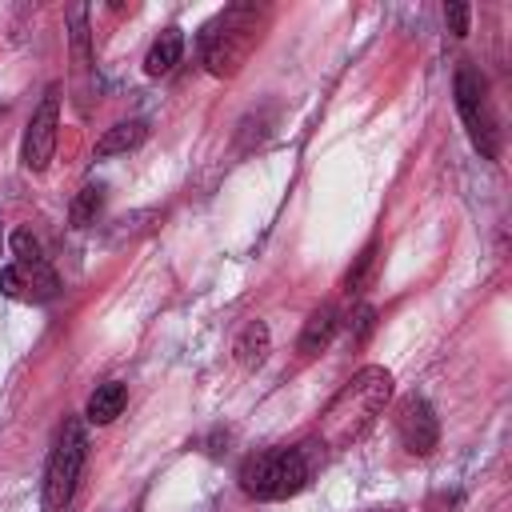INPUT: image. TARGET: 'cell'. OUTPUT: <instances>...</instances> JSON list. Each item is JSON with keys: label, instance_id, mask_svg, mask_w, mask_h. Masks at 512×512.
Masks as SVG:
<instances>
[{"label": "cell", "instance_id": "17", "mask_svg": "<svg viewBox=\"0 0 512 512\" xmlns=\"http://www.w3.org/2000/svg\"><path fill=\"white\" fill-rule=\"evenodd\" d=\"M444 20H448L452 36H468V4H448L444 8Z\"/></svg>", "mask_w": 512, "mask_h": 512}, {"label": "cell", "instance_id": "4", "mask_svg": "<svg viewBox=\"0 0 512 512\" xmlns=\"http://www.w3.org/2000/svg\"><path fill=\"white\" fill-rule=\"evenodd\" d=\"M84 460H88V432L80 420H64L44 468V512H64L72 504Z\"/></svg>", "mask_w": 512, "mask_h": 512}, {"label": "cell", "instance_id": "14", "mask_svg": "<svg viewBox=\"0 0 512 512\" xmlns=\"http://www.w3.org/2000/svg\"><path fill=\"white\" fill-rule=\"evenodd\" d=\"M100 208H104V184H84V188L76 192V200H72V212H68L72 228H88V224H96Z\"/></svg>", "mask_w": 512, "mask_h": 512}, {"label": "cell", "instance_id": "7", "mask_svg": "<svg viewBox=\"0 0 512 512\" xmlns=\"http://www.w3.org/2000/svg\"><path fill=\"white\" fill-rule=\"evenodd\" d=\"M0 292L24 304H44L60 292V276L48 260H12L0 268Z\"/></svg>", "mask_w": 512, "mask_h": 512}, {"label": "cell", "instance_id": "12", "mask_svg": "<svg viewBox=\"0 0 512 512\" xmlns=\"http://www.w3.org/2000/svg\"><path fill=\"white\" fill-rule=\"evenodd\" d=\"M124 400H128L124 384H120V380H108V384H100V388L88 396L84 416H88L92 424H112V420L124 412Z\"/></svg>", "mask_w": 512, "mask_h": 512}, {"label": "cell", "instance_id": "2", "mask_svg": "<svg viewBox=\"0 0 512 512\" xmlns=\"http://www.w3.org/2000/svg\"><path fill=\"white\" fill-rule=\"evenodd\" d=\"M268 24V8L256 4H232L224 8L200 36V52H204V68L212 76H236L244 68V60L252 56V48L260 44V32Z\"/></svg>", "mask_w": 512, "mask_h": 512}, {"label": "cell", "instance_id": "3", "mask_svg": "<svg viewBox=\"0 0 512 512\" xmlns=\"http://www.w3.org/2000/svg\"><path fill=\"white\" fill-rule=\"evenodd\" d=\"M312 448L316 444H288V448H264L252 452L240 464V488L252 500H288L312 480Z\"/></svg>", "mask_w": 512, "mask_h": 512}, {"label": "cell", "instance_id": "13", "mask_svg": "<svg viewBox=\"0 0 512 512\" xmlns=\"http://www.w3.org/2000/svg\"><path fill=\"white\" fill-rule=\"evenodd\" d=\"M232 352H236V364H240V368H256V364H264V356H268V324H264V320L244 324V332L236 336Z\"/></svg>", "mask_w": 512, "mask_h": 512}, {"label": "cell", "instance_id": "18", "mask_svg": "<svg viewBox=\"0 0 512 512\" xmlns=\"http://www.w3.org/2000/svg\"><path fill=\"white\" fill-rule=\"evenodd\" d=\"M372 512H404V508H372Z\"/></svg>", "mask_w": 512, "mask_h": 512}, {"label": "cell", "instance_id": "10", "mask_svg": "<svg viewBox=\"0 0 512 512\" xmlns=\"http://www.w3.org/2000/svg\"><path fill=\"white\" fill-rule=\"evenodd\" d=\"M180 56H184V32H180V28H164V32L152 40L148 56H144V72H148V76H168V72L180 64Z\"/></svg>", "mask_w": 512, "mask_h": 512}, {"label": "cell", "instance_id": "1", "mask_svg": "<svg viewBox=\"0 0 512 512\" xmlns=\"http://www.w3.org/2000/svg\"><path fill=\"white\" fill-rule=\"evenodd\" d=\"M388 396H392V376H388V368H380V364L360 368V372L332 396V404L324 408L320 428H316V444H320V448H348L352 440H360V436L372 428V420L384 412Z\"/></svg>", "mask_w": 512, "mask_h": 512}, {"label": "cell", "instance_id": "11", "mask_svg": "<svg viewBox=\"0 0 512 512\" xmlns=\"http://www.w3.org/2000/svg\"><path fill=\"white\" fill-rule=\"evenodd\" d=\"M144 136H148L144 120H124V124H112V128H108V132L96 140V156L104 160V156L132 152V148H140V144H144Z\"/></svg>", "mask_w": 512, "mask_h": 512}, {"label": "cell", "instance_id": "16", "mask_svg": "<svg viewBox=\"0 0 512 512\" xmlns=\"http://www.w3.org/2000/svg\"><path fill=\"white\" fill-rule=\"evenodd\" d=\"M372 260H376V248H364V252H360V264H356V268L348 272V280H344V288H348V292H360V284H364V276H368Z\"/></svg>", "mask_w": 512, "mask_h": 512}, {"label": "cell", "instance_id": "5", "mask_svg": "<svg viewBox=\"0 0 512 512\" xmlns=\"http://www.w3.org/2000/svg\"><path fill=\"white\" fill-rule=\"evenodd\" d=\"M456 112H460L476 152L496 160L500 156V120H496V108H492V96H488V80L472 64L456 68Z\"/></svg>", "mask_w": 512, "mask_h": 512}, {"label": "cell", "instance_id": "8", "mask_svg": "<svg viewBox=\"0 0 512 512\" xmlns=\"http://www.w3.org/2000/svg\"><path fill=\"white\" fill-rule=\"evenodd\" d=\"M396 436L412 456H428L440 444V424L424 396H404L396 404Z\"/></svg>", "mask_w": 512, "mask_h": 512}, {"label": "cell", "instance_id": "19", "mask_svg": "<svg viewBox=\"0 0 512 512\" xmlns=\"http://www.w3.org/2000/svg\"><path fill=\"white\" fill-rule=\"evenodd\" d=\"M0 244H4V232H0Z\"/></svg>", "mask_w": 512, "mask_h": 512}, {"label": "cell", "instance_id": "15", "mask_svg": "<svg viewBox=\"0 0 512 512\" xmlns=\"http://www.w3.org/2000/svg\"><path fill=\"white\" fill-rule=\"evenodd\" d=\"M12 252H16V260H44L40 256V244H36V236L28 228H16L12 232Z\"/></svg>", "mask_w": 512, "mask_h": 512}, {"label": "cell", "instance_id": "9", "mask_svg": "<svg viewBox=\"0 0 512 512\" xmlns=\"http://www.w3.org/2000/svg\"><path fill=\"white\" fill-rule=\"evenodd\" d=\"M336 328H340V312H336L332 304L316 308V312L304 320V332H300V344H296L300 356H316V352H324V348L332 344Z\"/></svg>", "mask_w": 512, "mask_h": 512}, {"label": "cell", "instance_id": "6", "mask_svg": "<svg viewBox=\"0 0 512 512\" xmlns=\"http://www.w3.org/2000/svg\"><path fill=\"white\" fill-rule=\"evenodd\" d=\"M56 128H60V88L52 84L44 92V100L36 104V112L28 116L24 128V144H20V160L28 172H44L52 152H56Z\"/></svg>", "mask_w": 512, "mask_h": 512}]
</instances>
